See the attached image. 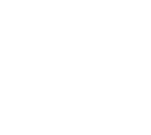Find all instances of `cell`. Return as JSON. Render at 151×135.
I'll return each instance as SVG.
<instances>
[]
</instances>
